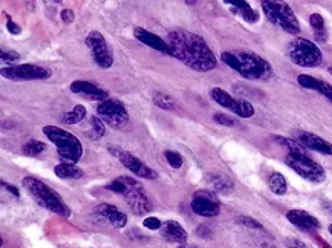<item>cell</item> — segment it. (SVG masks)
Listing matches in <instances>:
<instances>
[{
	"label": "cell",
	"instance_id": "29",
	"mask_svg": "<svg viewBox=\"0 0 332 248\" xmlns=\"http://www.w3.org/2000/svg\"><path fill=\"white\" fill-rule=\"evenodd\" d=\"M89 124H91V130H92L94 138L100 139L103 135H105V132H106V123L103 121L98 115L92 117L91 121H89Z\"/></svg>",
	"mask_w": 332,
	"mask_h": 248
},
{
	"label": "cell",
	"instance_id": "30",
	"mask_svg": "<svg viewBox=\"0 0 332 248\" xmlns=\"http://www.w3.org/2000/svg\"><path fill=\"white\" fill-rule=\"evenodd\" d=\"M45 149H46V146L40 141H29L28 144L23 146V152L29 156H37L41 152H45Z\"/></svg>",
	"mask_w": 332,
	"mask_h": 248
},
{
	"label": "cell",
	"instance_id": "21",
	"mask_svg": "<svg viewBox=\"0 0 332 248\" xmlns=\"http://www.w3.org/2000/svg\"><path fill=\"white\" fill-rule=\"evenodd\" d=\"M226 5H230L234 8V11L243 18L248 23H256L259 22V14L250 6V3L246 0H223Z\"/></svg>",
	"mask_w": 332,
	"mask_h": 248
},
{
	"label": "cell",
	"instance_id": "4",
	"mask_svg": "<svg viewBox=\"0 0 332 248\" xmlns=\"http://www.w3.org/2000/svg\"><path fill=\"white\" fill-rule=\"evenodd\" d=\"M108 189L115 193L122 195L126 202L130 205V209L136 215L149 213L152 210L153 205H152V201L149 199V195L142 189V185L138 181H135L133 178L121 176V178L112 181L108 185Z\"/></svg>",
	"mask_w": 332,
	"mask_h": 248
},
{
	"label": "cell",
	"instance_id": "25",
	"mask_svg": "<svg viewBox=\"0 0 332 248\" xmlns=\"http://www.w3.org/2000/svg\"><path fill=\"white\" fill-rule=\"evenodd\" d=\"M274 139L280 144V146L286 147L289 150V153H296V155H308L305 147L302 144L297 141V139H293V138H286V136H274Z\"/></svg>",
	"mask_w": 332,
	"mask_h": 248
},
{
	"label": "cell",
	"instance_id": "11",
	"mask_svg": "<svg viewBox=\"0 0 332 248\" xmlns=\"http://www.w3.org/2000/svg\"><path fill=\"white\" fill-rule=\"evenodd\" d=\"M86 46L91 49V54L95 60V63L100 68H111L113 65V52L108 45L106 38L98 31H92L86 37Z\"/></svg>",
	"mask_w": 332,
	"mask_h": 248
},
{
	"label": "cell",
	"instance_id": "13",
	"mask_svg": "<svg viewBox=\"0 0 332 248\" xmlns=\"http://www.w3.org/2000/svg\"><path fill=\"white\" fill-rule=\"evenodd\" d=\"M111 152L119 159V162L126 167L129 172L135 173L136 176H141L144 179H156L158 178V173L150 169L149 165L144 164L141 159H138L135 155L126 152V150H121V149H116V147H111Z\"/></svg>",
	"mask_w": 332,
	"mask_h": 248
},
{
	"label": "cell",
	"instance_id": "41",
	"mask_svg": "<svg viewBox=\"0 0 332 248\" xmlns=\"http://www.w3.org/2000/svg\"><path fill=\"white\" fill-rule=\"evenodd\" d=\"M2 184H3V187H5L6 190H9V192H11V193H12L15 198H18V196H20V192L17 190V187H14L12 184H6V182H2Z\"/></svg>",
	"mask_w": 332,
	"mask_h": 248
},
{
	"label": "cell",
	"instance_id": "32",
	"mask_svg": "<svg viewBox=\"0 0 332 248\" xmlns=\"http://www.w3.org/2000/svg\"><path fill=\"white\" fill-rule=\"evenodd\" d=\"M164 156H165V159H167V162L170 164V167H173V169H181L182 167V156L178 152L165 150Z\"/></svg>",
	"mask_w": 332,
	"mask_h": 248
},
{
	"label": "cell",
	"instance_id": "2",
	"mask_svg": "<svg viewBox=\"0 0 332 248\" xmlns=\"http://www.w3.org/2000/svg\"><path fill=\"white\" fill-rule=\"evenodd\" d=\"M222 61L248 80H268L273 75V68L268 61L251 51H225Z\"/></svg>",
	"mask_w": 332,
	"mask_h": 248
},
{
	"label": "cell",
	"instance_id": "45",
	"mask_svg": "<svg viewBox=\"0 0 332 248\" xmlns=\"http://www.w3.org/2000/svg\"><path fill=\"white\" fill-rule=\"evenodd\" d=\"M52 2H55V3H60V2H61V0H52Z\"/></svg>",
	"mask_w": 332,
	"mask_h": 248
},
{
	"label": "cell",
	"instance_id": "40",
	"mask_svg": "<svg viewBox=\"0 0 332 248\" xmlns=\"http://www.w3.org/2000/svg\"><path fill=\"white\" fill-rule=\"evenodd\" d=\"M60 17H61V20H63L65 23H72L74 18H75L72 9H63V11H61V14H60Z\"/></svg>",
	"mask_w": 332,
	"mask_h": 248
},
{
	"label": "cell",
	"instance_id": "38",
	"mask_svg": "<svg viewBox=\"0 0 332 248\" xmlns=\"http://www.w3.org/2000/svg\"><path fill=\"white\" fill-rule=\"evenodd\" d=\"M6 28H8V31H9L12 35H18L20 32H22V28H20L15 22H12V18H11V17H8Z\"/></svg>",
	"mask_w": 332,
	"mask_h": 248
},
{
	"label": "cell",
	"instance_id": "20",
	"mask_svg": "<svg viewBox=\"0 0 332 248\" xmlns=\"http://www.w3.org/2000/svg\"><path fill=\"white\" fill-rule=\"evenodd\" d=\"M159 230H161V235H162L164 239H167L170 242H175L178 245L185 244L187 238H189L187 232L182 229V227L179 225V222H176V221H165V222H162V227Z\"/></svg>",
	"mask_w": 332,
	"mask_h": 248
},
{
	"label": "cell",
	"instance_id": "14",
	"mask_svg": "<svg viewBox=\"0 0 332 248\" xmlns=\"http://www.w3.org/2000/svg\"><path fill=\"white\" fill-rule=\"evenodd\" d=\"M192 210L193 213L204 216V218H213L219 215V201L216 196L207 190H198L195 192L192 198Z\"/></svg>",
	"mask_w": 332,
	"mask_h": 248
},
{
	"label": "cell",
	"instance_id": "7",
	"mask_svg": "<svg viewBox=\"0 0 332 248\" xmlns=\"http://www.w3.org/2000/svg\"><path fill=\"white\" fill-rule=\"evenodd\" d=\"M288 57L297 66L302 68H316L322 63L323 55L316 43L306 38H296L286 48Z\"/></svg>",
	"mask_w": 332,
	"mask_h": 248
},
{
	"label": "cell",
	"instance_id": "44",
	"mask_svg": "<svg viewBox=\"0 0 332 248\" xmlns=\"http://www.w3.org/2000/svg\"><path fill=\"white\" fill-rule=\"evenodd\" d=\"M328 230H329V233H331V235H332V224H331V225H329V227H328Z\"/></svg>",
	"mask_w": 332,
	"mask_h": 248
},
{
	"label": "cell",
	"instance_id": "36",
	"mask_svg": "<svg viewBox=\"0 0 332 248\" xmlns=\"http://www.w3.org/2000/svg\"><path fill=\"white\" fill-rule=\"evenodd\" d=\"M142 225L149 230H159L162 227V222L158 218H146L142 222Z\"/></svg>",
	"mask_w": 332,
	"mask_h": 248
},
{
	"label": "cell",
	"instance_id": "16",
	"mask_svg": "<svg viewBox=\"0 0 332 248\" xmlns=\"http://www.w3.org/2000/svg\"><path fill=\"white\" fill-rule=\"evenodd\" d=\"M94 212L97 216L108 221L112 227H115V229H122V227H126V224H127V215L119 212L112 204H100L95 207Z\"/></svg>",
	"mask_w": 332,
	"mask_h": 248
},
{
	"label": "cell",
	"instance_id": "10",
	"mask_svg": "<svg viewBox=\"0 0 332 248\" xmlns=\"http://www.w3.org/2000/svg\"><path fill=\"white\" fill-rule=\"evenodd\" d=\"M210 97L212 100H215L219 106L230 109L231 112H234L236 115H239L240 118H250L254 115V106L250 101L246 100H237L233 95H230L226 91L221 89V88H213L210 91Z\"/></svg>",
	"mask_w": 332,
	"mask_h": 248
},
{
	"label": "cell",
	"instance_id": "22",
	"mask_svg": "<svg viewBox=\"0 0 332 248\" xmlns=\"http://www.w3.org/2000/svg\"><path fill=\"white\" fill-rule=\"evenodd\" d=\"M207 181L221 195H230L234 189V182L222 173H212L207 176Z\"/></svg>",
	"mask_w": 332,
	"mask_h": 248
},
{
	"label": "cell",
	"instance_id": "37",
	"mask_svg": "<svg viewBox=\"0 0 332 248\" xmlns=\"http://www.w3.org/2000/svg\"><path fill=\"white\" fill-rule=\"evenodd\" d=\"M319 92H320L322 95H325L329 101H332V85L322 81V83H320V89H319Z\"/></svg>",
	"mask_w": 332,
	"mask_h": 248
},
{
	"label": "cell",
	"instance_id": "19",
	"mask_svg": "<svg viewBox=\"0 0 332 248\" xmlns=\"http://www.w3.org/2000/svg\"><path fill=\"white\" fill-rule=\"evenodd\" d=\"M286 219L293 225L299 227L302 230H316L320 229V222L305 210H289L286 213Z\"/></svg>",
	"mask_w": 332,
	"mask_h": 248
},
{
	"label": "cell",
	"instance_id": "18",
	"mask_svg": "<svg viewBox=\"0 0 332 248\" xmlns=\"http://www.w3.org/2000/svg\"><path fill=\"white\" fill-rule=\"evenodd\" d=\"M71 91L74 94H81V95H86L89 100H106L109 98L108 97V92L105 89L98 88L97 85H92L89 81H85V80H75L72 81L71 85Z\"/></svg>",
	"mask_w": 332,
	"mask_h": 248
},
{
	"label": "cell",
	"instance_id": "34",
	"mask_svg": "<svg viewBox=\"0 0 332 248\" xmlns=\"http://www.w3.org/2000/svg\"><path fill=\"white\" fill-rule=\"evenodd\" d=\"M0 58H2V63L9 65V66H14L15 61L20 60V55H18L17 52H14V51H5V49H2V51H0Z\"/></svg>",
	"mask_w": 332,
	"mask_h": 248
},
{
	"label": "cell",
	"instance_id": "46",
	"mask_svg": "<svg viewBox=\"0 0 332 248\" xmlns=\"http://www.w3.org/2000/svg\"><path fill=\"white\" fill-rule=\"evenodd\" d=\"M329 74L332 75V68H329Z\"/></svg>",
	"mask_w": 332,
	"mask_h": 248
},
{
	"label": "cell",
	"instance_id": "31",
	"mask_svg": "<svg viewBox=\"0 0 332 248\" xmlns=\"http://www.w3.org/2000/svg\"><path fill=\"white\" fill-rule=\"evenodd\" d=\"M309 25H311V28H313L320 37H323V29H325V20H323V17L320 15V14H311V17H309Z\"/></svg>",
	"mask_w": 332,
	"mask_h": 248
},
{
	"label": "cell",
	"instance_id": "23",
	"mask_svg": "<svg viewBox=\"0 0 332 248\" xmlns=\"http://www.w3.org/2000/svg\"><path fill=\"white\" fill-rule=\"evenodd\" d=\"M54 173L61 179H78L83 176V170L77 167L75 164H69V162H61L55 165Z\"/></svg>",
	"mask_w": 332,
	"mask_h": 248
},
{
	"label": "cell",
	"instance_id": "33",
	"mask_svg": "<svg viewBox=\"0 0 332 248\" xmlns=\"http://www.w3.org/2000/svg\"><path fill=\"white\" fill-rule=\"evenodd\" d=\"M213 120L221 124V126H226V127H233L237 124L236 118H233L231 115H226V114H215L213 115Z\"/></svg>",
	"mask_w": 332,
	"mask_h": 248
},
{
	"label": "cell",
	"instance_id": "35",
	"mask_svg": "<svg viewBox=\"0 0 332 248\" xmlns=\"http://www.w3.org/2000/svg\"><path fill=\"white\" fill-rule=\"evenodd\" d=\"M237 222L242 224V225L250 227V229H254V230H263V225H262L257 219L250 218V216H239V218H237Z\"/></svg>",
	"mask_w": 332,
	"mask_h": 248
},
{
	"label": "cell",
	"instance_id": "3",
	"mask_svg": "<svg viewBox=\"0 0 332 248\" xmlns=\"http://www.w3.org/2000/svg\"><path fill=\"white\" fill-rule=\"evenodd\" d=\"M22 185L40 207H43V209H46V210H49V212L61 216V218H69L71 216V210H69V207L65 204V201L61 199V196L54 189H51L49 185H46L43 181L32 178V176H26V178H23Z\"/></svg>",
	"mask_w": 332,
	"mask_h": 248
},
{
	"label": "cell",
	"instance_id": "9",
	"mask_svg": "<svg viewBox=\"0 0 332 248\" xmlns=\"http://www.w3.org/2000/svg\"><path fill=\"white\" fill-rule=\"evenodd\" d=\"M285 162L289 169H293L299 176L309 182H322L326 178V173L320 164L311 159L308 155H296L288 153L285 158Z\"/></svg>",
	"mask_w": 332,
	"mask_h": 248
},
{
	"label": "cell",
	"instance_id": "39",
	"mask_svg": "<svg viewBox=\"0 0 332 248\" xmlns=\"http://www.w3.org/2000/svg\"><path fill=\"white\" fill-rule=\"evenodd\" d=\"M286 247H288V248H308L305 242H302V241H299V239H296V238L286 239Z\"/></svg>",
	"mask_w": 332,
	"mask_h": 248
},
{
	"label": "cell",
	"instance_id": "42",
	"mask_svg": "<svg viewBox=\"0 0 332 248\" xmlns=\"http://www.w3.org/2000/svg\"><path fill=\"white\" fill-rule=\"evenodd\" d=\"M178 248H199V247H196V245H189V244H181V245H178Z\"/></svg>",
	"mask_w": 332,
	"mask_h": 248
},
{
	"label": "cell",
	"instance_id": "12",
	"mask_svg": "<svg viewBox=\"0 0 332 248\" xmlns=\"http://www.w3.org/2000/svg\"><path fill=\"white\" fill-rule=\"evenodd\" d=\"M2 75L9 80H45L51 77V71L37 65H14L8 68H2Z\"/></svg>",
	"mask_w": 332,
	"mask_h": 248
},
{
	"label": "cell",
	"instance_id": "43",
	"mask_svg": "<svg viewBox=\"0 0 332 248\" xmlns=\"http://www.w3.org/2000/svg\"><path fill=\"white\" fill-rule=\"evenodd\" d=\"M320 244H322V247H320V248H331V247H329V245H328L326 242H323V241H322Z\"/></svg>",
	"mask_w": 332,
	"mask_h": 248
},
{
	"label": "cell",
	"instance_id": "24",
	"mask_svg": "<svg viewBox=\"0 0 332 248\" xmlns=\"http://www.w3.org/2000/svg\"><path fill=\"white\" fill-rule=\"evenodd\" d=\"M268 185H269V190H271L274 195H285L286 193V189H288V184H286V179L282 173H277V172H273L268 178Z\"/></svg>",
	"mask_w": 332,
	"mask_h": 248
},
{
	"label": "cell",
	"instance_id": "17",
	"mask_svg": "<svg viewBox=\"0 0 332 248\" xmlns=\"http://www.w3.org/2000/svg\"><path fill=\"white\" fill-rule=\"evenodd\" d=\"M133 34H135V38H136L138 41H141V43H144V45H147L149 48H152V49H155V51H159V52H162V54L172 55V48H170V45L167 43V40L161 38L159 35L152 34L150 31L142 29V28H136Z\"/></svg>",
	"mask_w": 332,
	"mask_h": 248
},
{
	"label": "cell",
	"instance_id": "6",
	"mask_svg": "<svg viewBox=\"0 0 332 248\" xmlns=\"http://www.w3.org/2000/svg\"><path fill=\"white\" fill-rule=\"evenodd\" d=\"M260 6L273 25L293 35L300 32V25L294 11L283 0H260Z\"/></svg>",
	"mask_w": 332,
	"mask_h": 248
},
{
	"label": "cell",
	"instance_id": "26",
	"mask_svg": "<svg viewBox=\"0 0 332 248\" xmlns=\"http://www.w3.org/2000/svg\"><path fill=\"white\" fill-rule=\"evenodd\" d=\"M85 117H86V108L83 105H77L72 111H69L63 115V123L65 124H77Z\"/></svg>",
	"mask_w": 332,
	"mask_h": 248
},
{
	"label": "cell",
	"instance_id": "15",
	"mask_svg": "<svg viewBox=\"0 0 332 248\" xmlns=\"http://www.w3.org/2000/svg\"><path fill=\"white\" fill-rule=\"evenodd\" d=\"M296 139L302 144L305 149L314 150V152H319V153H323V155H332V144L329 141L320 138L316 133L299 130V132H296Z\"/></svg>",
	"mask_w": 332,
	"mask_h": 248
},
{
	"label": "cell",
	"instance_id": "28",
	"mask_svg": "<svg viewBox=\"0 0 332 248\" xmlns=\"http://www.w3.org/2000/svg\"><path fill=\"white\" fill-rule=\"evenodd\" d=\"M297 83H299L302 88H305V89H311V91H317V92H319L322 81L317 80V78H314V77H311V75L300 74V75L297 77Z\"/></svg>",
	"mask_w": 332,
	"mask_h": 248
},
{
	"label": "cell",
	"instance_id": "1",
	"mask_svg": "<svg viewBox=\"0 0 332 248\" xmlns=\"http://www.w3.org/2000/svg\"><path fill=\"white\" fill-rule=\"evenodd\" d=\"M167 43L172 48V57L198 72L213 71L218 65L216 55L198 34L176 29L169 32Z\"/></svg>",
	"mask_w": 332,
	"mask_h": 248
},
{
	"label": "cell",
	"instance_id": "8",
	"mask_svg": "<svg viewBox=\"0 0 332 248\" xmlns=\"http://www.w3.org/2000/svg\"><path fill=\"white\" fill-rule=\"evenodd\" d=\"M98 117L106 123V126L115 130H121L129 124V112L126 106L116 98H106L100 101L97 108Z\"/></svg>",
	"mask_w": 332,
	"mask_h": 248
},
{
	"label": "cell",
	"instance_id": "27",
	"mask_svg": "<svg viewBox=\"0 0 332 248\" xmlns=\"http://www.w3.org/2000/svg\"><path fill=\"white\" fill-rule=\"evenodd\" d=\"M153 103L156 106H159L164 111H173L175 109V101L170 95L162 94V92H156L153 95Z\"/></svg>",
	"mask_w": 332,
	"mask_h": 248
},
{
	"label": "cell",
	"instance_id": "5",
	"mask_svg": "<svg viewBox=\"0 0 332 248\" xmlns=\"http://www.w3.org/2000/svg\"><path fill=\"white\" fill-rule=\"evenodd\" d=\"M43 133L57 147L58 156L65 162L75 164L83 156V146L80 139L72 133H69L68 130L57 126H45Z\"/></svg>",
	"mask_w": 332,
	"mask_h": 248
}]
</instances>
